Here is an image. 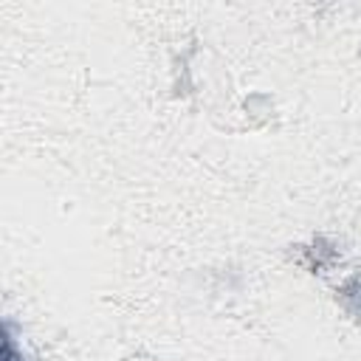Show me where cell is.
I'll return each mask as SVG.
<instances>
[{
	"mask_svg": "<svg viewBox=\"0 0 361 361\" xmlns=\"http://www.w3.org/2000/svg\"><path fill=\"white\" fill-rule=\"evenodd\" d=\"M3 361H23L17 355V344H14V336H11V324H6V333H3Z\"/></svg>",
	"mask_w": 361,
	"mask_h": 361,
	"instance_id": "6da1fadb",
	"label": "cell"
}]
</instances>
